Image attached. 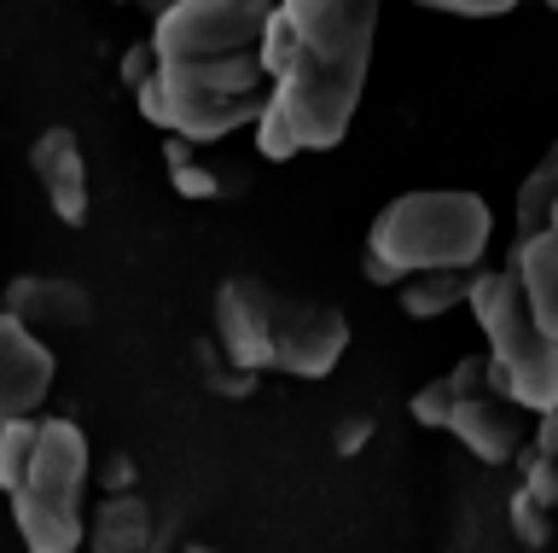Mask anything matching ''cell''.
Returning <instances> with one entry per match:
<instances>
[{"label": "cell", "mask_w": 558, "mask_h": 553, "mask_svg": "<svg viewBox=\"0 0 558 553\" xmlns=\"http://www.w3.org/2000/svg\"><path fill=\"white\" fill-rule=\"evenodd\" d=\"M52 390V350L47 338H35L24 321H12L0 309V425L35 420Z\"/></svg>", "instance_id": "obj_8"}, {"label": "cell", "mask_w": 558, "mask_h": 553, "mask_svg": "<svg viewBox=\"0 0 558 553\" xmlns=\"http://www.w3.org/2000/svg\"><path fill=\"white\" fill-rule=\"evenodd\" d=\"M471 298V268H425V274H408L401 280V309L418 321H436L448 315L453 303Z\"/></svg>", "instance_id": "obj_13"}, {"label": "cell", "mask_w": 558, "mask_h": 553, "mask_svg": "<svg viewBox=\"0 0 558 553\" xmlns=\"http://www.w3.org/2000/svg\"><path fill=\"white\" fill-rule=\"evenodd\" d=\"M146 536H151V518H146V501L140 495H111L87 518V548L94 553H140Z\"/></svg>", "instance_id": "obj_12"}, {"label": "cell", "mask_w": 558, "mask_h": 553, "mask_svg": "<svg viewBox=\"0 0 558 553\" xmlns=\"http://www.w3.org/2000/svg\"><path fill=\"white\" fill-rule=\"evenodd\" d=\"M512 274L530 298L541 333L558 338V228H541V233H518L512 245Z\"/></svg>", "instance_id": "obj_11"}, {"label": "cell", "mask_w": 558, "mask_h": 553, "mask_svg": "<svg viewBox=\"0 0 558 553\" xmlns=\"http://www.w3.org/2000/svg\"><path fill=\"white\" fill-rule=\"evenodd\" d=\"M518 402L495 390L488 378V361H460L448 373V431L460 437L477 460H512L518 443H523V425H518Z\"/></svg>", "instance_id": "obj_5"}, {"label": "cell", "mask_w": 558, "mask_h": 553, "mask_svg": "<svg viewBox=\"0 0 558 553\" xmlns=\"http://www.w3.org/2000/svg\"><path fill=\"white\" fill-rule=\"evenodd\" d=\"M7 315L24 321L35 338H59L82 333L94 321V298L76 280H59V274H17L7 286Z\"/></svg>", "instance_id": "obj_9"}, {"label": "cell", "mask_w": 558, "mask_h": 553, "mask_svg": "<svg viewBox=\"0 0 558 553\" xmlns=\"http://www.w3.org/2000/svg\"><path fill=\"white\" fill-rule=\"evenodd\" d=\"M471 315L488 338V378L500 396H512L523 413L558 408V338L541 333L518 274H471Z\"/></svg>", "instance_id": "obj_3"}, {"label": "cell", "mask_w": 558, "mask_h": 553, "mask_svg": "<svg viewBox=\"0 0 558 553\" xmlns=\"http://www.w3.org/2000/svg\"><path fill=\"white\" fill-rule=\"evenodd\" d=\"M547 228H558V204H553V211H547Z\"/></svg>", "instance_id": "obj_20"}, {"label": "cell", "mask_w": 558, "mask_h": 553, "mask_svg": "<svg viewBox=\"0 0 558 553\" xmlns=\"http://www.w3.org/2000/svg\"><path fill=\"white\" fill-rule=\"evenodd\" d=\"M181 553H216V548H198V542H186V548H181Z\"/></svg>", "instance_id": "obj_19"}, {"label": "cell", "mask_w": 558, "mask_h": 553, "mask_svg": "<svg viewBox=\"0 0 558 553\" xmlns=\"http://www.w3.org/2000/svg\"><path fill=\"white\" fill-rule=\"evenodd\" d=\"M541 455H547V460H558V408L553 413H541Z\"/></svg>", "instance_id": "obj_18"}, {"label": "cell", "mask_w": 558, "mask_h": 553, "mask_svg": "<svg viewBox=\"0 0 558 553\" xmlns=\"http://www.w3.org/2000/svg\"><path fill=\"white\" fill-rule=\"evenodd\" d=\"M547 7H553V12H558V0H547Z\"/></svg>", "instance_id": "obj_21"}, {"label": "cell", "mask_w": 558, "mask_h": 553, "mask_svg": "<svg viewBox=\"0 0 558 553\" xmlns=\"http://www.w3.org/2000/svg\"><path fill=\"white\" fill-rule=\"evenodd\" d=\"M216 344L233 373H262L274 350V291L262 280H227L216 291Z\"/></svg>", "instance_id": "obj_7"}, {"label": "cell", "mask_w": 558, "mask_h": 553, "mask_svg": "<svg viewBox=\"0 0 558 553\" xmlns=\"http://www.w3.org/2000/svg\"><path fill=\"white\" fill-rule=\"evenodd\" d=\"M553 204H558V141L541 152V164L518 187V233H541V228H547Z\"/></svg>", "instance_id": "obj_14"}, {"label": "cell", "mask_w": 558, "mask_h": 553, "mask_svg": "<svg viewBox=\"0 0 558 553\" xmlns=\"http://www.w3.org/2000/svg\"><path fill=\"white\" fill-rule=\"evenodd\" d=\"M495 233V216L465 187H425L401 193L378 211L366 233V274L384 286H401L425 268H477Z\"/></svg>", "instance_id": "obj_2"}, {"label": "cell", "mask_w": 558, "mask_h": 553, "mask_svg": "<svg viewBox=\"0 0 558 553\" xmlns=\"http://www.w3.org/2000/svg\"><path fill=\"white\" fill-rule=\"evenodd\" d=\"M29 169L41 181V193L52 204L59 221H87L94 211V187H87V158H82V141L70 129H41L29 146Z\"/></svg>", "instance_id": "obj_10"}, {"label": "cell", "mask_w": 558, "mask_h": 553, "mask_svg": "<svg viewBox=\"0 0 558 553\" xmlns=\"http://www.w3.org/2000/svg\"><path fill=\"white\" fill-rule=\"evenodd\" d=\"M256 152L262 158H296L303 152V141H296V129H291V117L274 106H262V117H256Z\"/></svg>", "instance_id": "obj_16"}, {"label": "cell", "mask_w": 558, "mask_h": 553, "mask_svg": "<svg viewBox=\"0 0 558 553\" xmlns=\"http://www.w3.org/2000/svg\"><path fill=\"white\" fill-rule=\"evenodd\" d=\"M343 350H349L343 309L274 298V350H268V368L291 373V378H326L331 368H338Z\"/></svg>", "instance_id": "obj_6"}, {"label": "cell", "mask_w": 558, "mask_h": 553, "mask_svg": "<svg viewBox=\"0 0 558 553\" xmlns=\"http://www.w3.org/2000/svg\"><path fill=\"white\" fill-rule=\"evenodd\" d=\"M35 425L41 420H12V425H0V490H17V478H24V466H29V448H35Z\"/></svg>", "instance_id": "obj_15"}, {"label": "cell", "mask_w": 558, "mask_h": 553, "mask_svg": "<svg viewBox=\"0 0 558 553\" xmlns=\"http://www.w3.org/2000/svg\"><path fill=\"white\" fill-rule=\"evenodd\" d=\"M436 12H460V19H495V12H512L523 0H425Z\"/></svg>", "instance_id": "obj_17"}, {"label": "cell", "mask_w": 558, "mask_h": 553, "mask_svg": "<svg viewBox=\"0 0 558 553\" xmlns=\"http://www.w3.org/2000/svg\"><path fill=\"white\" fill-rule=\"evenodd\" d=\"M87 472H94V455H87L82 425L70 420L35 425L29 466L12 490V518L29 553H76L87 542V507H82Z\"/></svg>", "instance_id": "obj_4"}, {"label": "cell", "mask_w": 558, "mask_h": 553, "mask_svg": "<svg viewBox=\"0 0 558 553\" xmlns=\"http://www.w3.org/2000/svg\"><path fill=\"white\" fill-rule=\"evenodd\" d=\"M378 36V0H279L262 41L268 99L303 152H331L355 123Z\"/></svg>", "instance_id": "obj_1"}]
</instances>
